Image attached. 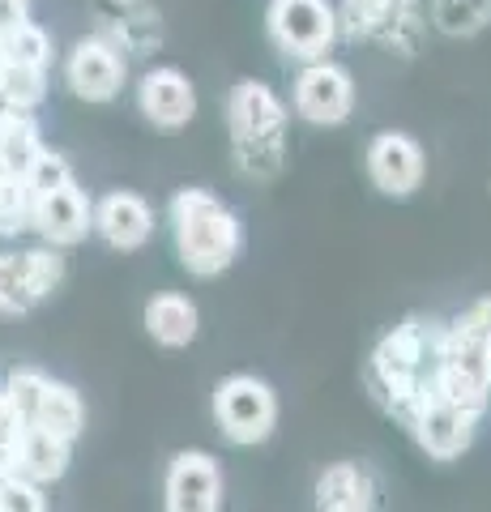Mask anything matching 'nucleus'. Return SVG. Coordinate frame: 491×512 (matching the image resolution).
Listing matches in <instances>:
<instances>
[{
	"label": "nucleus",
	"instance_id": "nucleus-1",
	"mask_svg": "<svg viewBox=\"0 0 491 512\" xmlns=\"http://www.w3.org/2000/svg\"><path fill=\"white\" fill-rule=\"evenodd\" d=\"M440 346H445V325H440V320L410 316L402 325H393L385 338H380V346L372 350L368 384H372L376 402L389 414H398L402 423H410V414L432 393Z\"/></svg>",
	"mask_w": 491,
	"mask_h": 512
},
{
	"label": "nucleus",
	"instance_id": "nucleus-2",
	"mask_svg": "<svg viewBox=\"0 0 491 512\" xmlns=\"http://www.w3.org/2000/svg\"><path fill=\"white\" fill-rule=\"evenodd\" d=\"M171 235H176L180 265L193 278L227 274L244 244L235 210L205 188H180L171 197Z\"/></svg>",
	"mask_w": 491,
	"mask_h": 512
},
{
	"label": "nucleus",
	"instance_id": "nucleus-3",
	"mask_svg": "<svg viewBox=\"0 0 491 512\" xmlns=\"http://www.w3.org/2000/svg\"><path fill=\"white\" fill-rule=\"evenodd\" d=\"M235 163L248 180H274L287 154V103L265 82H240L227 99Z\"/></svg>",
	"mask_w": 491,
	"mask_h": 512
},
{
	"label": "nucleus",
	"instance_id": "nucleus-4",
	"mask_svg": "<svg viewBox=\"0 0 491 512\" xmlns=\"http://www.w3.org/2000/svg\"><path fill=\"white\" fill-rule=\"evenodd\" d=\"M214 423L231 444H261L278 427V397L257 376H227L214 389Z\"/></svg>",
	"mask_w": 491,
	"mask_h": 512
},
{
	"label": "nucleus",
	"instance_id": "nucleus-5",
	"mask_svg": "<svg viewBox=\"0 0 491 512\" xmlns=\"http://www.w3.org/2000/svg\"><path fill=\"white\" fill-rule=\"evenodd\" d=\"M265 26L278 52L295 60H325V52L342 35L338 9L329 0H269Z\"/></svg>",
	"mask_w": 491,
	"mask_h": 512
},
{
	"label": "nucleus",
	"instance_id": "nucleus-6",
	"mask_svg": "<svg viewBox=\"0 0 491 512\" xmlns=\"http://www.w3.org/2000/svg\"><path fill=\"white\" fill-rule=\"evenodd\" d=\"M295 111L316 128H338L355 111V82L334 60H308L295 77Z\"/></svg>",
	"mask_w": 491,
	"mask_h": 512
},
{
	"label": "nucleus",
	"instance_id": "nucleus-7",
	"mask_svg": "<svg viewBox=\"0 0 491 512\" xmlns=\"http://www.w3.org/2000/svg\"><path fill=\"white\" fill-rule=\"evenodd\" d=\"M479 419H483L479 410H466V406H457V402H445V397L427 393L423 402H419V410L410 414L406 427H410V436H415V444L423 448L427 457L453 461V457H462L466 448L474 444Z\"/></svg>",
	"mask_w": 491,
	"mask_h": 512
},
{
	"label": "nucleus",
	"instance_id": "nucleus-8",
	"mask_svg": "<svg viewBox=\"0 0 491 512\" xmlns=\"http://www.w3.org/2000/svg\"><path fill=\"white\" fill-rule=\"evenodd\" d=\"M163 508L167 512H223V466L210 453H201V448L176 453L163 478Z\"/></svg>",
	"mask_w": 491,
	"mask_h": 512
},
{
	"label": "nucleus",
	"instance_id": "nucleus-9",
	"mask_svg": "<svg viewBox=\"0 0 491 512\" xmlns=\"http://www.w3.org/2000/svg\"><path fill=\"white\" fill-rule=\"evenodd\" d=\"M65 82L77 99L86 103H107L116 99L120 86H124V56H120V43L103 39V35H90L82 39L69 52L65 60Z\"/></svg>",
	"mask_w": 491,
	"mask_h": 512
},
{
	"label": "nucleus",
	"instance_id": "nucleus-10",
	"mask_svg": "<svg viewBox=\"0 0 491 512\" xmlns=\"http://www.w3.org/2000/svg\"><path fill=\"white\" fill-rule=\"evenodd\" d=\"M423 171L427 154L410 133L389 128V133H376L368 141V175L376 192H385V197H410L423 184Z\"/></svg>",
	"mask_w": 491,
	"mask_h": 512
},
{
	"label": "nucleus",
	"instance_id": "nucleus-11",
	"mask_svg": "<svg viewBox=\"0 0 491 512\" xmlns=\"http://www.w3.org/2000/svg\"><path fill=\"white\" fill-rule=\"evenodd\" d=\"M30 227L43 235V244L52 248H73L94 231V205L77 184L56 188L47 197L35 201V214H30Z\"/></svg>",
	"mask_w": 491,
	"mask_h": 512
},
{
	"label": "nucleus",
	"instance_id": "nucleus-12",
	"mask_svg": "<svg viewBox=\"0 0 491 512\" xmlns=\"http://www.w3.org/2000/svg\"><path fill=\"white\" fill-rule=\"evenodd\" d=\"M137 107L154 128L176 133L197 116V90L180 69H150L137 86Z\"/></svg>",
	"mask_w": 491,
	"mask_h": 512
},
{
	"label": "nucleus",
	"instance_id": "nucleus-13",
	"mask_svg": "<svg viewBox=\"0 0 491 512\" xmlns=\"http://www.w3.org/2000/svg\"><path fill=\"white\" fill-rule=\"evenodd\" d=\"M94 231L112 248L133 252L154 235V210L137 192H107V197L94 205Z\"/></svg>",
	"mask_w": 491,
	"mask_h": 512
},
{
	"label": "nucleus",
	"instance_id": "nucleus-14",
	"mask_svg": "<svg viewBox=\"0 0 491 512\" xmlns=\"http://www.w3.org/2000/svg\"><path fill=\"white\" fill-rule=\"evenodd\" d=\"M376 504V478L355 461H338L316 478V512H376Z\"/></svg>",
	"mask_w": 491,
	"mask_h": 512
},
{
	"label": "nucleus",
	"instance_id": "nucleus-15",
	"mask_svg": "<svg viewBox=\"0 0 491 512\" xmlns=\"http://www.w3.org/2000/svg\"><path fill=\"white\" fill-rule=\"evenodd\" d=\"M69 457H73V440L56 436L47 427H22L18 431V461H13V474L30 478V483H56L60 474L69 470Z\"/></svg>",
	"mask_w": 491,
	"mask_h": 512
},
{
	"label": "nucleus",
	"instance_id": "nucleus-16",
	"mask_svg": "<svg viewBox=\"0 0 491 512\" xmlns=\"http://www.w3.org/2000/svg\"><path fill=\"white\" fill-rule=\"evenodd\" d=\"M197 329H201V312L197 303L180 295V291H163L146 303V333L167 346V350H184L197 342Z\"/></svg>",
	"mask_w": 491,
	"mask_h": 512
},
{
	"label": "nucleus",
	"instance_id": "nucleus-17",
	"mask_svg": "<svg viewBox=\"0 0 491 512\" xmlns=\"http://www.w3.org/2000/svg\"><path fill=\"white\" fill-rule=\"evenodd\" d=\"M43 137H39V124L30 120V111L18 107H0V171H13V175H26L35 167V158L43 154Z\"/></svg>",
	"mask_w": 491,
	"mask_h": 512
},
{
	"label": "nucleus",
	"instance_id": "nucleus-18",
	"mask_svg": "<svg viewBox=\"0 0 491 512\" xmlns=\"http://www.w3.org/2000/svg\"><path fill=\"white\" fill-rule=\"evenodd\" d=\"M30 427H47L65 440H77L86 431V402L73 384H60V380H47V393H43V406H39V419Z\"/></svg>",
	"mask_w": 491,
	"mask_h": 512
},
{
	"label": "nucleus",
	"instance_id": "nucleus-19",
	"mask_svg": "<svg viewBox=\"0 0 491 512\" xmlns=\"http://www.w3.org/2000/svg\"><path fill=\"white\" fill-rule=\"evenodd\" d=\"M43 94H47V69L0 60V107L30 111V107L43 103Z\"/></svg>",
	"mask_w": 491,
	"mask_h": 512
},
{
	"label": "nucleus",
	"instance_id": "nucleus-20",
	"mask_svg": "<svg viewBox=\"0 0 491 512\" xmlns=\"http://www.w3.org/2000/svg\"><path fill=\"white\" fill-rule=\"evenodd\" d=\"M0 56L9 64H30V69H47L52 64V35L39 26V22H22L13 26L5 39H0Z\"/></svg>",
	"mask_w": 491,
	"mask_h": 512
},
{
	"label": "nucleus",
	"instance_id": "nucleus-21",
	"mask_svg": "<svg viewBox=\"0 0 491 512\" xmlns=\"http://www.w3.org/2000/svg\"><path fill=\"white\" fill-rule=\"evenodd\" d=\"M18 265H22V278H26L35 299H47L52 291H60V282H65V256H60V248H52V244L18 252Z\"/></svg>",
	"mask_w": 491,
	"mask_h": 512
},
{
	"label": "nucleus",
	"instance_id": "nucleus-22",
	"mask_svg": "<svg viewBox=\"0 0 491 512\" xmlns=\"http://www.w3.org/2000/svg\"><path fill=\"white\" fill-rule=\"evenodd\" d=\"M47 380H52V376L35 372V367H22V372H13L5 384H0V393H5V402H9V410H13V419H18L22 427H30V423L39 419Z\"/></svg>",
	"mask_w": 491,
	"mask_h": 512
},
{
	"label": "nucleus",
	"instance_id": "nucleus-23",
	"mask_svg": "<svg viewBox=\"0 0 491 512\" xmlns=\"http://www.w3.org/2000/svg\"><path fill=\"white\" fill-rule=\"evenodd\" d=\"M30 214H35V197L26 188V175L0 171V235H18L30 227Z\"/></svg>",
	"mask_w": 491,
	"mask_h": 512
},
{
	"label": "nucleus",
	"instance_id": "nucleus-24",
	"mask_svg": "<svg viewBox=\"0 0 491 512\" xmlns=\"http://www.w3.org/2000/svg\"><path fill=\"white\" fill-rule=\"evenodd\" d=\"M432 18L445 35H474L491 22V0H436Z\"/></svg>",
	"mask_w": 491,
	"mask_h": 512
},
{
	"label": "nucleus",
	"instance_id": "nucleus-25",
	"mask_svg": "<svg viewBox=\"0 0 491 512\" xmlns=\"http://www.w3.org/2000/svg\"><path fill=\"white\" fill-rule=\"evenodd\" d=\"M35 295L22 278V265H18V252H0V316H22L35 308Z\"/></svg>",
	"mask_w": 491,
	"mask_h": 512
},
{
	"label": "nucleus",
	"instance_id": "nucleus-26",
	"mask_svg": "<svg viewBox=\"0 0 491 512\" xmlns=\"http://www.w3.org/2000/svg\"><path fill=\"white\" fill-rule=\"evenodd\" d=\"M77 184L73 180V167H69V158L65 154H56V150H43L35 158V167L26 171V188H30V197H47V192H56V188H69Z\"/></svg>",
	"mask_w": 491,
	"mask_h": 512
},
{
	"label": "nucleus",
	"instance_id": "nucleus-27",
	"mask_svg": "<svg viewBox=\"0 0 491 512\" xmlns=\"http://www.w3.org/2000/svg\"><path fill=\"white\" fill-rule=\"evenodd\" d=\"M0 512H47L43 487L22 474H5L0 478Z\"/></svg>",
	"mask_w": 491,
	"mask_h": 512
},
{
	"label": "nucleus",
	"instance_id": "nucleus-28",
	"mask_svg": "<svg viewBox=\"0 0 491 512\" xmlns=\"http://www.w3.org/2000/svg\"><path fill=\"white\" fill-rule=\"evenodd\" d=\"M449 325H453L457 333H466V338L491 346V299L470 303V308H466L462 316H457V320H449Z\"/></svg>",
	"mask_w": 491,
	"mask_h": 512
},
{
	"label": "nucleus",
	"instance_id": "nucleus-29",
	"mask_svg": "<svg viewBox=\"0 0 491 512\" xmlns=\"http://www.w3.org/2000/svg\"><path fill=\"white\" fill-rule=\"evenodd\" d=\"M26 22V0H0V39Z\"/></svg>",
	"mask_w": 491,
	"mask_h": 512
},
{
	"label": "nucleus",
	"instance_id": "nucleus-30",
	"mask_svg": "<svg viewBox=\"0 0 491 512\" xmlns=\"http://www.w3.org/2000/svg\"><path fill=\"white\" fill-rule=\"evenodd\" d=\"M487 359H491V346H487Z\"/></svg>",
	"mask_w": 491,
	"mask_h": 512
}]
</instances>
